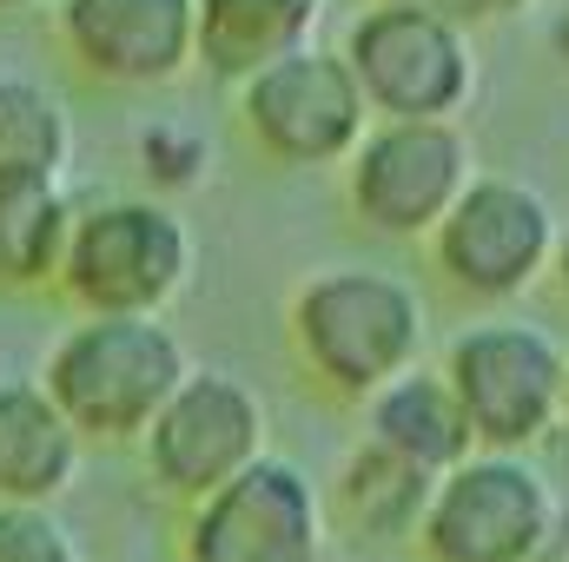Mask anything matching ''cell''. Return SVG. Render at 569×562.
Wrapping results in <instances>:
<instances>
[{"label": "cell", "mask_w": 569, "mask_h": 562, "mask_svg": "<svg viewBox=\"0 0 569 562\" xmlns=\"http://www.w3.org/2000/svg\"><path fill=\"white\" fill-rule=\"evenodd\" d=\"M186 344L159 318H80L47 351L40 391L80 443H140L186 384Z\"/></svg>", "instance_id": "obj_2"}, {"label": "cell", "mask_w": 569, "mask_h": 562, "mask_svg": "<svg viewBox=\"0 0 569 562\" xmlns=\"http://www.w3.org/2000/svg\"><path fill=\"white\" fill-rule=\"evenodd\" d=\"M73 239V199L53 172H0V291H40L60 279Z\"/></svg>", "instance_id": "obj_17"}, {"label": "cell", "mask_w": 569, "mask_h": 562, "mask_svg": "<svg viewBox=\"0 0 569 562\" xmlns=\"http://www.w3.org/2000/svg\"><path fill=\"white\" fill-rule=\"evenodd\" d=\"M398 7H425V13L450 20V27H477V20H503V13H517L530 0H398Z\"/></svg>", "instance_id": "obj_21"}, {"label": "cell", "mask_w": 569, "mask_h": 562, "mask_svg": "<svg viewBox=\"0 0 569 562\" xmlns=\"http://www.w3.org/2000/svg\"><path fill=\"white\" fill-rule=\"evenodd\" d=\"M325 490L272 450L179 523V562H325Z\"/></svg>", "instance_id": "obj_9"}, {"label": "cell", "mask_w": 569, "mask_h": 562, "mask_svg": "<svg viewBox=\"0 0 569 562\" xmlns=\"http://www.w3.org/2000/svg\"><path fill=\"white\" fill-rule=\"evenodd\" d=\"M80 436L53 411L40 378L0 384V510H53L80 476Z\"/></svg>", "instance_id": "obj_13"}, {"label": "cell", "mask_w": 569, "mask_h": 562, "mask_svg": "<svg viewBox=\"0 0 569 562\" xmlns=\"http://www.w3.org/2000/svg\"><path fill=\"white\" fill-rule=\"evenodd\" d=\"M470 179L477 159L457 120H378L351 145L345 199L385 239H430Z\"/></svg>", "instance_id": "obj_7"}, {"label": "cell", "mask_w": 569, "mask_h": 562, "mask_svg": "<svg viewBox=\"0 0 569 562\" xmlns=\"http://www.w3.org/2000/svg\"><path fill=\"white\" fill-rule=\"evenodd\" d=\"M0 562H87L53 510H0Z\"/></svg>", "instance_id": "obj_20"}, {"label": "cell", "mask_w": 569, "mask_h": 562, "mask_svg": "<svg viewBox=\"0 0 569 562\" xmlns=\"http://www.w3.org/2000/svg\"><path fill=\"white\" fill-rule=\"evenodd\" d=\"M563 516L557 483L530 456L477 450L437 476L411 543L425 562H530Z\"/></svg>", "instance_id": "obj_6"}, {"label": "cell", "mask_w": 569, "mask_h": 562, "mask_svg": "<svg viewBox=\"0 0 569 562\" xmlns=\"http://www.w3.org/2000/svg\"><path fill=\"white\" fill-rule=\"evenodd\" d=\"M13 7H40V0H0V13H13Z\"/></svg>", "instance_id": "obj_24"}, {"label": "cell", "mask_w": 569, "mask_h": 562, "mask_svg": "<svg viewBox=\"0 0 569 562\" xmlns=\"http://www.w3.org/2000/svg\"><path fill=\"white\" fill-rule=\"evenodd\" d=\"M345 67L378 120H457L477 93V47L425 7L371 0L345 27Z\"/></svg>", "instance_id": "obj_5"}, {"label": "cell", "mask_w": 569, "mask_h": 562, "mask_svg": "<svg viewBox=\"0 0 569 562\" xmlns=\"http://www.w3.org/2000/svg\"><path fill=\"white\" fill-rule=\"evenodd\" d=\"M530 562H569V516L550 530V536H543V550H537Z\"/></svg>", "instance_id": "obj_22"}, {"label": "cell", "mask_w": 569, "mask_h": 562, "mask_svg": "<svg viewBox=\"0 0 569 562\" xmlns=\"http://www.w3.org/2000/svg\"><path fill=\"white\" fill-rule=\"evenodd\" d=\"M557 212L537 185L477 172L430 232V259L463 298H517L557 265Z\"/></svg>", "instance_id": "obj_10"}, {"label": "cell", "mask_w": 569, "mask_h": 562, "mask_svg": "<svg viewBox=\"0 0 569 562\" xmlns=\"http://www.w3.org/2000/svg\"><path fill=\"white\" fill-rule=\"evenodd\" d=\"M563 423H569V364H563Z\"/></svg>", "instance_id": "obj_25"}, {"label": "cell", "mask_w": 569, "mask_h": 562, "mask_svg": "<svg viewBox=\"0 0 569 562\" xmlns=\"http://www.w3.org/2000/svg\"><path fill=\"white\" fill-rule=\"evenodd\" d=\"M291 344L298 364L345 404L378 398L391 378L418 371L425 351V298L398 272L331 265L291 291Z\"/></svg>", "instance_id": "obj_1"}, {"label": "cell", "mask_w": 569, "mask_h": 562, "mask_svg": "<svg viewBox=\"0 0 569 562\" xmlns=\"http://www.w3.org/2000/svg\"><path fill=\"white\" fill-rule=\"evenodd\" d=\"M206 159H212L206 140H199L192 127H179V120H152L140 133V165L159 192H186V185L206 172Z\"/></svg>", "instance_id": "obj_19"}, {"label": "cell", "mask_w": 569, "mask_h": 562, "mask_svg": "<svg viewBox=\"0 0 569 562\" xmlns=\"http://www.w3.org/2000/svg\"><path fill=\"white\" fill-rule=\"evenodd\" d=\"M557 279H563V298H569V232L557 239Z\"/></svg>", "instance_id": "obj_23"}, {"label": "cell", "mask_w": 569, "mask_h": 562, "mask_svg": "<svg viewBox=\"0 0 569 562\" xmlns=\"http://www.w3.org/2000/svg\"><path fill=\"white\" fill-rule=\"evenodd\" d=\"M430 490H437V476L411 470L405 456H391V450H378V443L358 436V443L345 450L331 490H325V523L345 530L351 543L391 550V543H411V536H418Z\"/></svg>", "instance_id": "obj_14"}, {"label": "cell", "mask_w": 569, "mask_h": 562, "mask_svg": "<svg viewBox=\"0 0 569 562\" xmlns=\"http://www.w3.org/2000/svg\"><path fill=\"white\" fill-rule=\"evenodd\" d=\"M239 113L284 165H331L365 140V93L338 47H298L239 80Z\"/></svg>", "instance_id": "obj_11"}, {"label": "cell", "mask_w": 569, "mask_h": 562, "mask_svg": "<svg viewBox=\"0 0 569 562\" xmlns=\"http://www.w3.org/2000/svg\"><path fill=\"white\" fill-rule=\"evenodd\" d=\"M365 443L405 456L425 476H443L463 456H477V436H470V423L457 411L443 371H405L378 398H365Z\"/></svg>", "instance_id": "obj_15"}, {"label": "cell", "mask_w": 569, "mask_h": 562, "mask_svg": "<svg viewBox=\"0 0 569 562\" xmlns=\"http://www.w3.org/2000/svg\"><path fill=\"white\" fill-rule=\"evenodd\" d=\"M563 364L569 351L523 318L463 324L443 351V384L470 423L477 450L530 456L563 430Z\"/></svg>", "instance_id": "obj_3"}, {"label": "cell", "mask_w": 569, "mask_h": 562, "mask_svg": "<svg viewBox=\"0 0 569 562\" xmlns=\"http://www.w3.org/2000/svg\"><path fill=\"white\" fill-rule=\"evenodd\" d=\"M192 60H206L219 80H252L259 67L311 47L325 0H192Z\"/></svg>", "instance_id": "obj_16"}, {"label": "cell", "mask_w": 569, "mask_h": 562, "mask_svg": "<svg viewBox=\"0 0 569 562\" xmlns=\"http://www.w3.org/2000/svg\"><path fill=\"white\" fill-rule=\"evenodd\" d=\"M192 0H60L67 53L113 87L172 80L192 60Z\"/></svg>", "instance_id": "obj_12"}, {"label": "cell", "mask_w": 569, "mask_h": 562, "mask_svg": "<svg viewBox=\"0 0 569 562\" xmlns=\"http://www.w3.org/2000/svg\"><path fill=\"white\" fill-rule=\"evenodd\" d=\"M192 279V232L166 199H100L73 212L60 291L80 318H159Z\"/></svg>", "instance_id": "obj_4"}, {"label": "cell", "mask_w": 569, "mask_h": 562, "mask_svg": "<svg viewBox=\"0 0 569 562\" xmlns=\"http://www.w3.org/2000/svg\"><path fill=\"white\" fill-rule=\"evenodd\" d=\"M73 159V120L67 107L20 73H0V172H67Z\"/></svg>", "instance_id": "obj_18"}, {"label": "cell", "mask_w": 569, "mask_h": 562, "mask_svg": "<svg viewBox=\"0 0 569 562\" xmlns=\"http://www.w3.org/2000/svg\"><path fill=\"white\" fill-rule=\"evenodd\" d=\"M259 456H266V404L232 371H186V384L140 436L146 476L186 510L246 476Z\"/></svg>", "instance_id": "obj_8"}]
</instances>
